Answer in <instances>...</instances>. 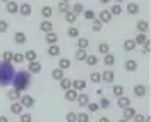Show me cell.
<instances>
[{
    "mask_svg": "<svg viewBox=\"0 0 151 122\" xmlns=\"http://www.w3.org/2000/svg\"><path fill=\"white\" fill-rule=\"evenodd\" d=\"M115 2H117V4H120V2H124V0H115Z\"/></svg>",
    "mask_w": 151,
    "mask_h": 122,
    "instance_id": "61",
    "label": "cell"
},
{
    "mask_svg": "<svg viewBox=\"0 0 151 122\" xmlns=\"http://www.w3.org/2000/svg\"><path fill=\"white\" fill-rule=\"evenodd\" d=\"M98 122H110V119H108V117H100Z\"/></svg>",
    "mask_w": 151,
    "mask_h": 122,
    "instance_id": "56",
    "label": "cell"
},
{
    "mask_svg": "<svg viewBox=\"0 0 151 122\" xmlns=\"http://www.w3.org/2000/svg\"><path fill=\"white\" fill-rule=\"evenodd\" d=\"M112 93H113V96H122L124 95V86L122 84H113L112 86Z\"/></svg>",
    "mask_w": 151,
    "mask_h": 122,
    "instance_id": "38",
    "label": "cell"
},
{
    "mask_svg": "<svg viewBox=\"0 0 151 122\" xmlns=\"http://www.w3.org/2000/svg\"><path fill=\"white\" fill-rule=\"evenodd\" d=\"M103 62H105V66H106V67H112L113 64H115V55H113L112 52L105 53V57H103Z\"/></svg>",
    "mask_w": 151,
    "mask_h": 122,
    "instance_id": "24",
    "label": "cell"
},
{
    "mask_svg": "<svg viewBox=\"0 0 151 122\" xmlns=\"http://www.w3.org/2000/svg\"><path fill=\"white\" fill-rule=\"evenodd\" d=\"M5 10L9 12V14H17L19 12V4L16 0H9L7 4H5Z\"/></svg>",
    "mask_w": 151,
    "mask_h": 122,
    "instance_id": "6",
    "label": "cell"
},
{
    "mask_svg": "<svg viewBox=\"0 0 151 122\" xmlns=\"http://www.w3.org/2000/svg\"><path fill=\"white\" fill-rule=\"evenodd\" d=\"M60 52H62V50H60V47H58L57 43L48 47V55H50V57H58V55H60Z\"/></svg>",
    "mask_w": 151,
    "mask_h": 122,
    "instance_id": "26",
    "label": "cell"
},
{
    "mask_svg": "<svg viewBox=\"0 0 151 122\" xmlns=\"http://www.w3.org/2000/svg\"><path fill=\"white\" fill-rule=\"evenodd\" d=\"M67 36H69V38L81 36V35H79V28H72V26H70V28H67Z\"/></svg>",
    "mask_w": 151,
    "mask_h": 122,
    "instance_id": "42",
    "label": "cell"
},
{
    "mask_svg": "<svg viewBox=\"0 0 151 122\" xmlns=\"http://www.w3.org/2000/svg\"><path fill=\"white\" fill-rule=\"evenodd\" d=\"M58 67H60V69H64V71L70 69V60H69V58H65V57L58 58Z\"/></svg>",
    "mask_w": 151,
    "mask_h": 122,
    "instance_id": "36",
    "label": "cell"
},
{
    "mask_svg": "<svg viewBox=\"0 0 151 122\" xmlns=\"http://www.w3.org/2000/svg\"><path fill=\"white\" fill-rule=\"evenodd\" d=\"M0 122H9V117L7 115H0Z\"/></svg>",
    "mask_w": 151,
    "mask_h": 122,
    "instance_id": "55",
    "label": "cell"
},
{
    "mask_svg": "<svg viewBox=\"0 0 151 122\" xmlns=\"http://www.w3.org/2000/svg\"><path fill=\"white\" fill-rule=\"evenodd\" d=\"M108 52H110V45H108L106 41H101V43L98 45V53L105 55V53H108Z\"/></svg>",
    "mask_w": 151,
    "mask_h": 122,
    "instance_id": "39",
    "label": "cell"
},
{
    "mask_svg": "<svg viewBox=\"0 0 151 122\" xmlns=\"http://www.w3.org/2000/svg\"><path fill=\"white\" fill-rule=\"evenodd\" d=\"M86 57H88V52H86L84 48H77V50H76V60L83 62Z\"/></svg>",
    "mask_w": 151,
    "mask_h": 122,
    "instance_id": "34",
    "label": "cell"
},
{
    "mask_svg": "<svg viewBox=\"0 0 151 122\" xmlns=\"http://www.w3.org/2000/svg\"><path fill=\"white\" fill-rule=\"evenodd\" d=\"M117 105H119V108H125V107H131V98H127L125 95H122V96H119L117 98Z\"/></svg>",
    "mask_w": 151,
    "mask_h": 122,
    "instance_id": "15",
    "label": "cell"
},
{
    "mask_svg": "<svg viewBox=\"0 0 151 122\" xmlns=\"http://www.w3.org/2000/svg\"><path fill=\"white\" fill-rule=\"evenodd\" d=\"M16 74V66L12 62L0 60V86H9Z\"/></svg>",
    "mask_w": 151,
    "mask_h": 122,
    "instance_id": "2",
    "label": "cell"
},
{
    "mask_svg": "<svg viewBox=\"0 0 151 122\" xmlns=\"http://www.w3.org/2000/svg\"><path fill=\"white\" fill-rule=\"evenodd\" d=\"M91 29H93L94 33H100V31L103 29V22H101V21H100L98 17H94V19H93V26H91Z\"/></svg>",
    "mask_w": 151,
    "mask_h": 122,
    "instance_id": "32",
    "label": "cell"
},
{
    "mask_svg": "<svg viewBox=\"0 0 151 122\" xmlns=\"http://www.w3.org/2000/svg\"><path fill=\"white\" fill-rule=\"evenodd\" d=\"M41 16L45 19H50L53 16V9H52L50 5H43V7H41Z\"/></svg>",
    "mask_w": 151,
    "mask_h": 122,
    "instance_id": "29",
    "label": "cell"
},
{
    "mask_svg": "<svg viewBox=\"0 0 151 122\" xmlns=\"http://www.w3.org/2000/svg\"><path fill=\"white\" fill-rule=\"evenodd\" d=\"M98 105H100V108L106 110V108H110V100H108V98H105V96H101V98H100V102H98Z\"/></svg>",
    "mask_w": 151,
    "mask_h": 122,
    "instance_id": "43",
    "label": "cell"
},
{
    "mask_svg": "<svg viewBox=\"0 0 151 122\" xmlns=\"http://www.w3.org/2000/svg\"><path fill=\"white\" fill-rule=\"evenodd\" d=\"M57 10H58V12H62V14H65V12H69V10H70V4L62 0V2H58V5H57Z\"/></svg>",
    "mask_w": 151,
    "mask_h": 122,
    "instance_id": "27",
    "label": "cell"
},
{
    "mask_svg": "<svg viewBox=\"0 0 151 122\" xmlns=\"http://www.w3.org/2000/svg\"><path fill=\"white\" fill-rule=\"evenodd\" d=\"M101 81L103 83H113L115 81V74H113L112 69H105L103 74H101Z\"/></svg>",
    "mask_w": 151,
    "mask_h": 122,
    "instance_id": "7",
    "label": "cell"
},
{
    "mask_svg": "<svg viewBox=\"0 0 151 122\" xmlns=\"http://www.w3.org/2000/svg\"><path fill=\"white\" fill-rule=\"evenodd\" d=\"M76 21H77V14H74L72 10L65 12V22H67V24H74Z\"/></svg>",
    "mask_w": 151,
    "mask_h": 122,
    "instance_id": "33",
    "label": "cell"
},
{
    "mask_svg": "<svg viewBox=\"0 0 151 122\" xmlns=\"http://www.w3.org/2000/svg\"><path fill=\"white\" fill-rule=\"evenodd\" d=\"M40 31L41 33H50V31H53V24H52V21L50 19H45V21H41V24H40Z\"/></svg>",
    "mask_w": 151,
    "mask_h": 122,
    "instance_id": "8",
    "label": "cell"
},
{
    "mask_svg": "<svg viewBox=\"0 0 151 122\" xmlns=\"http://www.w3.org/2000/svg\"><path fill=\"white\" fill-rule=\"evenodd\" d=\"M76 102H77V105H79V107H86V105L89 103V96H88L86 93H81V95H77Z\"/></svg>",
    "mask_w": 151,
    "mask_h": 122,
    "instance_id": "21",
    "label": "cell"
},
{
    "mask_svg": "<svg viewBox=\"0 0 151 122\" xmlns=\"http://www.w3.org/2000/svg\"><path fill=\"white\" fill-rule=\"evenodd\" d=\"M136 29H137V33H146V31L150 29V22L144 21V19H141V21L136 22Z\"/></svg>",
    "mask_w": 151,
    "mask_h": 122,
    "instance_id": "14",
    "label": "cell"
},
{
    "mask_svg": "<svg viewBox=\"0 0 151 122\" xmlns=\"http://www.w3.org/2000/svg\"><path fill=\"white\" fill-rule=\"evenodd\" d=\"M136 112H137L136 108H132V107H125V108H124V117H122V119H125V121H131L132 117L136 115Z\"/></svg>",
    "mask_w": 151,
    "mask_h": 122,
    "instance_id": "23",
    "label": "cell"
},
{
    "mask_svg": "<svg viewBox=\"0 0 151 122\" xmlns=\"http://www.w3.org/2000/svg\"><path fill=\"white\" fill-rule=\"evenodd\" d=\"M84 62H86L89 67L96 66V64H98V55H89V53H88V57L84 58Z\"/></svg>",
    "mask_w": 151,
    "mask_h": 122,
    "instance_id": "40",
    "label": "cell"
},
{
    "mask_svg": "<svg viewBox=\"0 0 151 122\" xmlns=\"http://www.w3.org/2000/svg\"><path fill=\"white\" fill-rule=\"evenodd\" d=\"M7 29H9V21L0 19V33H7Z\"/></svg>",
    "mask_w": 151,
    "mask_h": 122,
    "instance_id": "48",
    "label": "cell"
},
{
    "mask_svg": "<svg viewBox=\"0 0 151 122\" xmlns=\"http://www.w3.org/2000/svg\"><path fill=\"white\" fill-rule=\"evenodd\" d=\"M58 83H60V88H62L64 91H65V90H69V88H72V81H70L69 77H62Z\"/></svg>",
    "mask_w": 151,
    "mask_h": 122,
    "instance_id": "37",
    "label": "cell"
},
{
    "mask_svg": "<svg viewBox=\"0 0 151 122\" xmlns=\"http://www.w3.org/2000/svg\"><path fill=\"white\" fill-rule=\"evenodd\" d=\"M21 93H22V91H19V90H14V88H12V90H9V91H7V98H9L10 102H19Z\"/></svg>",
    "mask_w": 151,
    "mask_h": 122,
    "instance_id": "18",
    "label": "cell"
},
{
    "mask_svg": "<svg viewBox=\"0 0 151 122\" xmlns=\"http://www.w3.org/2000/svg\"><path fill=\"white\" fill-rule=\"evenodd\" d=\"M0 2H4V4H7V2H9V0H0Z\"/></svg>",
    "mask_w": 151,
    "mask_h": 122,
    "instance_id": "60",
    "label": "cell"
},
{
    "mask_svg": "<svg viewBox=\"0 0 151 122\" xmlns=\"http://www.w3.org/2000/svg\"><path fill=\"white\" fill-rule=\"evenodd\" d=\"M14 41H16L17 45H24V43L28 41L26 33H22V31H16V33H14Z\"/></svg>",
    "mask_w": 151,
    "mask_h": 122,
    "instance_id": "9",
    "label": "cell"
},
{
    "mask_svg": "<svg viewBox=\"0 0 151 122\" xmlns=\"http://www.w3.org/2000/svg\"><path fill=\"white\" fill-rule=\"evenodd\" d=\"M19 119H21V122H33V115L29 112H22L19 115Z\"/></svg>",
    "mask_w": 151,
    "mask_h": 122,
    "instance_id": "46",
    "label": "cell"
},
{
    "mask_svg": "<svg viewBox=\"0 0 151 122\" xmlns=\"http://www.w3.org/2000/svg\"><path fill=\"white\" fill-rule=\"evenodd\" d=\"M12 88L19 90V91H26L31 86V72L29 71H17L14 77H12Z\"/></svg>",
    "mask_w": 151,
    "mask_h": 122,
    "instance_id": "1",
    "label": "cell"
},
{
    "mask_svg": "<svg viewBox=\"0 0 151 122\" xmlns=\"http://www.w3.org/2000/svg\"><path fill=\"white\" fill-rule=\"evenodd\" d=\"M64 2H70V0H64Z\"/></svg>",
    "mask_w": 151,
    "mask_h": 122,
    "instance_id": "62",
    "label": "cell"
},
{
    "mask_svg": "<svg viewBox=\"0 0 151 122\" xmlns=\"http://www.w3.org/2000/svg\"><path fill=\"white\" fill-rule=\"evenodd\" d=\"M52 77H53L55 81H60L62 77H65V71L60 69V67H55V69H52Z\"/></svg>",
    "mask_w": 151,
    "mask_h": 122,
    "instance_id": "20",
    "label": "cell"
},
{
    "mask_svg": "<svg viewBox=\"0 0 151 122\" xmlns=\"http://www.w3.org/2000/svg\"><path fill=\"white\" fill-rule=\"evenodd\" d=\"M24 110V107L19 103V102H10V113H14V115H21Z\"/></svg>",
    "mask_w": 151,
    "mask_h": 122,
    "instance_id": "12",
    "label": "cell"
},
{
    "mask_svg": "<svg viewBox=\"0 0 151 122\" xmlns=\"http://www.w3.org/2000/svg\"><path fill=\"white\" fill-rule=\"evenodd\" d=\"M86 107H88V110H89V112H98V110H100V105L94 103V102H89Z\"/></svg>",
    "mask_w": 151,
    "mask_h": 122,
    "instance_id": "50",
    "label": "cell"
},
{
    "mask_svg": "<svg viewBox=\"0 0 151 122\" xmlns=\"http://www.w3.org/2000/svg\"><path fill=\"white\" fill-rule=\"evenodd\" d=\"M146 93H148V88H146L144 84H136V86H134V95H136L137 98L146 96Z\"/></svg>",
    "mask_w": 151,
    "mask_h": 122,
    "instance_id": "11",
    "label": "cell"
},
{
    "mask_svg": "<svg viewBox=\"0 0 151 122\" xmlns=\"http://www.w3.org/2000/svg\"><path fill=\"white\" fill-rule=\"evenodd\" d=\"M110 14H112V16H120V14H122V5H120V4H113L112 9H110Z\"/></svg>",
    "mask_w": 151,
    "mask_h": 122,
    "instance_id": "41",
    "label": "cell"
},
{
    "mask_svg": "<svg viewBox=\"0 0 151 122\" xmlns=\"http://www.w3.org/2000/svg\"><path fill=\"white\" fill-rule=\"evenodd\" d=\"M28 69H29V72H31V74H40V72H41V69H43V66H41L38 60H33V62H29Z\"/></svg>",
    "mask_w": 151,
    "mask_h": 122,
    "instance_id": "10",
    "label": "cell"
},
{
    "mask_svg": "<svg viewBox=\"0 0 151 122\" xmlns=\"http://www.w3.org/2000/svg\"><path fill=\"white\" fill-rule=\"evenodd\" d=\"M41 122H43V121H41Z\"/></svg>",
    "mask_w": 151,
    "mask_h": 122,
    "instance_id": "63",
    "label": "cell"
},
{
    "mask_svg": "<svg viewBox=\"0 0 151 122\" xmlns=\"http://www.w3.org/2000/svg\"><path fill=\"white\" fill-rule=\"evenodd\" d=\"M136 47H137V45L134 43V40H125V41H124V50H125V52H134Z\"/></svg>",
    "mask_w": 151,
    "mask_h": 122,
    "instance_id": "31",
    "label": "cell"
},
{
    "mask_svg": "<svg viewBox=\"0 0 151 122\" xmlns=\"http://www.w3.org/2000/svg\"><path fill=\"white\" fill-rule=\"evenodd\" d=\"M76 43H77V48H84L86 50V48L89 47V40L84 36H77V41Z\"/></svg>",
    "mask_w": 151,
    "mask_h": 122,
    "instance_id": "28",
    "label": "cell"
},
{
    "mask_svg": "<svg viewBox=\"0 0 151 122\" xmlns=\"http://www.w3.org/2000/svg\"><path fill=\"white\" fill-rule=\"evenodd\" d=\"M14 66H19V64H22L24 62V53H19V52H16V53H12V60H10Z\"/></svg>",
    "mask_w": 151,
    "mask_h": 122,
    "instance_id": "25",
    "label": "cell"
},
{
    "mask_svg": "<svg viewBox=\"0 0 151 122\" xmlns=\"http://www.w3.org/2000/svg\"><path fill=\"white\" fill-rule=\"evenodd\" d=\"M125 10H127V14H139V4H136V2H129L127 5H125Z\"/></svg>",
    "mask_w": 151,
    "mask_h": 122,
    "instance_id": "13",
    "label": "cell"
},
{
    "mask_svg": "<svg viewBox=\"0 0 151 122\" xmlns=\"http://www.w3.org/2000/svg\"><path fill=\"white\" fill-rule=\"evenodd\" d=\"M146 41H148L146 33H137V36L134 38V43H136V45H142V43H146Z\"/></svg>",
    "mask_w": 151,
    "mask_h": 122,
    "instance_id": "35",
    "label": "cell"
},
{
    "mask_svg": "<svg viewBox=\"0 0 151 122\" xmlns=\"http://www.w3.org/2000/svg\"><path fill=\"white\" fill-rule=\"evenodd\" d=\"M89 79H91V83H101V74L94 71V72L89 74Z\"/></svg>",
    "mask_w": 151,
    "mask_h": 122,
    "instance_id": "47",
    "label": "cell"
},
{
    "mask_svg": "<svg viewBox=\"0 0 151 122\" xmlns=\"http://www.w3.org/2000/svg\"><path fill=\"white\" fill-rule=\"evenodd\" d=\"M72 12L77 14V16H79V14H83V12H84V5H83V4H79V2L74 4V5H72Z\"/></svg>",
    "mask_w": 151,
    "mask_h": 122,
    "instance_id": "44",
    "label": "cell"
},
{
    "mask_svg": "<svg viewBox=\"0 0 151 122\" xmlns=\"http://www.w3.org/2000/svg\"><path fill=\"white\" fill-rule=\"evenodd\" d=\"M45 41H47L48 45H55L57 41H58V35H57L55 31H50L45 35Z\"/></svg>",
    "mask_w": 151,
    "mask_h": 122,
    "instance_id": "17",
    "label": "cell"
},
{
    "mask_svg": "<svg viewBox=\"0 0 151 122\" xmlns=\"http://www.w3.org/2000/svg\"><path fill=\"white\" fill-rule=\"evenodd\" d=\"M124 69H125L127 72H136V71H137V62H136L134 58H127V60L124 62Z\"/></svg>",
    "mask_w": 151,
    "mask_h": 122,
    "instance_id": "5",
    "label": "cell"
},
{
    "mask_svg": "<svg viewBox=\"0 0 151 122\" xmlns=\"http://www.w3.org/2000/svg\"><path fill=\"white\" fill-rule=\"evenodd\" d=\"M83 14H84V19H88V21H93V19L96 17V14H94V10H91V9L84 10Z\"/></svg>",
    "mask_w": 151,
    "mask_h": 122,
    "instance_id": "49",
    "label": "cell"
},
{
    "mask_svg": "<svg viewBox=\"0 0 151 122\" xmlns=\"http://www.w3.org/2000/svg\"><path fill=\"white\" fill-rule=\"evenodd\" d=\"M72 88H74L76 91H84L86 90V81L84 79H76V81H72Z\"/></svg>",
    "mask_w": 151,
    "mask_h": 122,
    "instance_id": "22",
    "label": "cell"
},
{
    "mask_svg": "<svg viewBox=\"0 0 151 122\" xmlns=\"http://www.w3.org/2000/svg\"><path fill=\"white\" fill-rule=\"evenodd\" d=\"M112 0H100V4H103V5H106V4H110Z\"/></svg>",
    "mask_w": 151,
    "mask_h": 122,
    "instance_id": "57",
    "label": "cell"
},
{
    "mask_svg": "<svg viewBox=\"0 0 151 122\" xmlns=\"http://www.w3.org/2000/svg\"><path fill=\"white\" fill-rule=\"evenodd\" d=\"M144 122H151V119L150 117H144Z\"/></svg>",
    "mask_w": 151,
    "mask_h": 122,
    "instance_id": "58",
    "label": "cell"
},
{
    "mask_svg": "<svg viewBox=\"0 0 151 122\" xmlns=\"http://www.w3.org/2000/svg\"><path fill=\"white\" fill-rule=\"evenodd\" d=\"M19 103L22 105L24 108H31V107H35V98L33 96H29V95H21V98H19Z\"/></svg>",
    "mask_w": 151,
    "mask_h": 122,
    "instance_id": "3",
    "label": "cell"
},
{
    "mask_svg": "<svg viewBox=\"0 0 151 122\" xmlns=\"http://www.w3.org/2000/svg\"><path fill=\"white\" fill-rule=\"evenodd\" d=\"M2 60H5V62H10V60H12V52H10V50H5V52L2 53Z\"/></svg>",
    "mask_w": 151,
    "mask_h": 122,
    "instance_id": "51",
    "label": "cell"
},
{
    "mask_svg": "<svg viewBox=\"0 0 151 122\" xmlns=\"http://www.w3.org/2000/svg\"><path fill=\"white\" fill-rule=\"evenodd\" d=\"M119 122H129V121H125V119H120V121H119Z\"/></svg>",
    "mask_w": 151,
    "mask_h": 122,
    "instance_id": "59",
    "label": "cell"
},
{
    "mask_svg": "<svg viewBox=\"0 0 151 122\" xmlns=\"http://www.w3.org/2000/svg\"><path fill=\"white\" fill-rule=\"evenodd\" d=\"M131 121H134V122H144V115H142V113H137V112H136V115L132 117Z\"/></svg>",
    "mask_w": 151,
    "mask_h": 122,
    "instance_id": "53",
    "label": "cell"
},
{
    "mask_svg": "<svg viewBox=\"0 0 151 122\" xmlns=\"http://www.w3.org/2000/svg\"><path fill=\"white\" fill-rule=\"evenodd\" d=\"M112 14H110V10H101V12H100V14H98V19H100V21H101V22H103V24H106V22H110V21H112Z\"/></svg>",
    "mask_w": 151,
    "mask_h": 122,
    "instance_id": "16",
    "label": "cell"
},
{
    "mask_svg": "<svg viewBox=\"0 0 151 122\" xmlns=\"http://www.w3.org/2000/svg\"><path fill=\"white\" fill-rule=\"evenodd\" d=\"M76 122H89V115L84 112H79L77 117H76Z\"/></svg>",
    "mask_w": 151,
    "mask_h": 122,
    "instance_id": "45",
    "label": "cell"
},
{
    "mask_svg": "<svg viewBox=\"0 0 151 122\" xmlns=\"http://www.w3.org/2000/svg\"><path fill=\"white\" fill-rule=\"evenodd\" d=\"M77 91H76L74 88H69V90H65V95H64V98H65L67 102H76V98H77Z\"/></svg>",
    "mask_w": 151,
    "mask_h": 122,
    "instance_id": "19",
    "label": "cell"
},
{
    "mask_svg": "<svg viewBox=\"0 0 151 122\" xmlns=\"http://www.w3.org/2000/svg\"><path fill=\"white\" fill-rule=\"evenodd\" d=\"M36 58H38L36 50H28V52H24V60H28V62H33V60H36Z\"/></svg>",
    "mask_w": 151,
    "mask_h": 122,
    "instance_id": "30",
    "label": "cell"
},
{
    "mask_svg": "<svg viewBox=\"0 0 151 122\" xmlns=\"http://www.w3.org/2000/svg\"><path fill=\"white\" fill-rule=\"evenodd\" d=\"M142 47H144V55H148V52H150V40L146 43H142Z\"/></svg>",
    "mask_w": 151,
    "mask_h": 122,
    "instance_id": "54",
    "label": "cell"
},
{
    "mask_svg": "<svg viewBox=\"0 0 151 122\" xmlns=\"http://www.w3.org/2000/svg\"><path fill=\"white\" fill-rule=\"evenodd\" d=\"M31 12H33V7H31L29 2H22V4L19 5V14H21V16L28 17V16H31Z\"/></svg>",
    "mask_w": 151,
    "mask_h": 122,
    "instance_id": "4",
    "label": "cell"
},
{
    "mask_svg": "<svg viewBox=\"0 0 151 122\" xmlns=\"http://www.w3.org/2000/svg\"><path fill=\"white\" fill-rule=\"evenodd\" d=\"M76 117H77V113L76 112H69L65 115V122H76Z\"/></svg>",
    "mask_w": 151,
    "mask_h": 122,
    "instance_id": "52",
    "label": "cell"
}]
</instances>
